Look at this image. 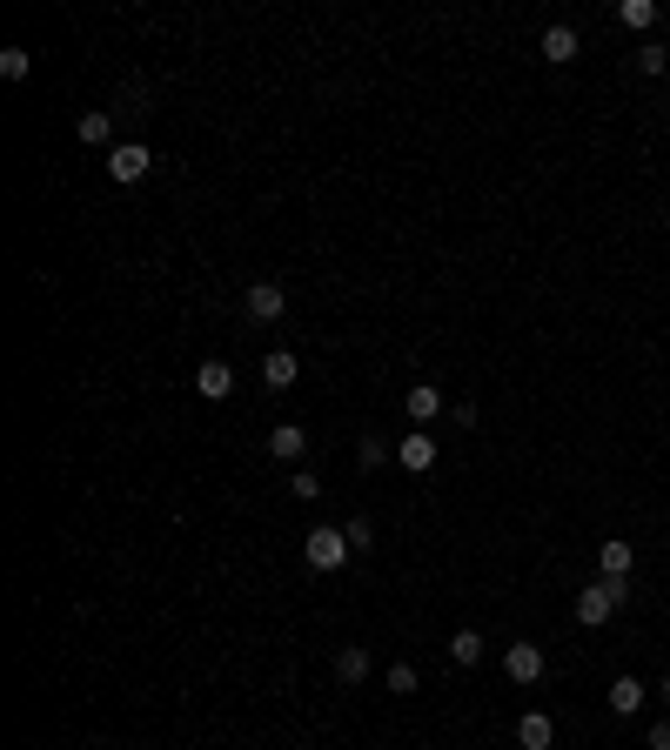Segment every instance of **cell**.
<instances>
[{
    "label": "cell",
    "instance_id": "7",
    "mask_svg": "<svg viewBox=\"0 0 670 750\" xmlns=\"http://www.w3.org/2000/svg\"><path fill=\"white\" fill-rule=\"evenodd\" d=\"M597 570H603V576H617V583H630V570H637V550H630L624 536H603V550H597Z\"/></svg>",
    "mask_w": 670,
    "mask_h": 750
},
{
    "label": "cell",
    "instance_id": "4",
    "mask_svg": "<svg viewBox=\"0 0 670 750\" xmlns=\"http://www.w3.org/2000/svg\"><path fill=\"white\" fill-rule=\"evenodd\" d=\"M503 670H510V684H543V670H550V663H543L536 643H510V650H503Z\"/></svg>",
    "mask_w": 670,
    "mask_h": 750
},
{
    "label": "cell",
    "instance_id": "19",
    "mask_svg": "<svg viewBox=\"0 0 670 750\" xmlns=\"http://www.w3.org/2000/svg\"><path fill=\"white\" fill-rule=\"evenodd\" d=\"M617 21L644 34V27H657V7H650V0H624V7H617Z\"/></svg>",
    "mask_w": 670,
    "mask_h": 750
},
{
    "label": "cell",
    "instance_id": "17",
    "mask_svg": "<svg viewBox=\"0 0 670 750\" xmlns=\"http://www.w3.org/2000/svg\"><path fill=\"white\" fill-rule=\"evenodd\" d=\"M449 663L476 670V663H483V637H476V630H456V637H449Z\"/></svg>",
    "mask_w": 670,
    "mask_h": 750
},
{
    "label": "cell",
    "instance_id": "23",
    "mask_svg": "<svg viewBox=\"0 0 670 750\" xmlns=\"http://www.w3.org/2000/svg\"><path fill=\"white\" fill-rule=\"evenodd\" d=\"M289 496H302V503H315V496H322V483H315L309 469H295V476H289Z\"/></svg>",
    "mask_w": 670,
    "mask_h": 750
},
{
    "label": "cell",
    "instance_id": "12",
    "mask_svg": "<svg viewBox=\"0 0 670 750\" xmlns=\"http://www.w3.org/2000/svg\"><path fill=\"white\" fill-rule=\"evenodd\" d=\"M268 449H275L282 463H295V456L309 449V429H302V422H275V429H268Z\"/></svg>",
    "mask_w": 670,
    "mask_h": 750
},
{
    "label": "cell",
    "instance_id": "25",
    "mask_svg": "<svg viewBox=\"0 0 670 750\" xmlns=\"http://www.w3.org/2000/svg\"><path fill=\"white\" fill-rule=\"evenodd\" d=\"M650 750H670V717L664 724H650Z\"/></svg>",
    "mask_w": 670,
    "mask_h": 750
},
{
    "label": "cell",
    "instance_id": "11",
    "mask_svg": "<svg viewBox=\"0 0 670 750\" xmlns=\"http://www.w3.org/2000/svg\"><path fill=\"white\" fill-rule=\"evenodd\" d=\"M603 704L617 710V717H637V710H644L650 697H644V684H637V677H617V684L603 690Z\"/></svg>",
    "mask_w": 670,
    "mask_h": 750
},
{
    "label": "cell",
    "instance_id": "14",
    "mask_svg": "<svg viewBox=\"0 0 670 750\" xmlns=\"http://www.w3.org/2000/svg\"><path fill=\"white\" fill-rule=\"evenodd\" d=\"M436 416H443V396H436L429 382H416V389H409V422L423 429V422H436Z\"/></svg>",
    "mask_w": 670,
    "mask_h": 750
},
{
    "label": "cell",
    "instance_id": "13",
    "mask_svg": "<svg viewBox=\"0 0 670 750\" xmlns=\"http://www.w3.org/2000/svg\"><path fill=\"white\" fill-rule=\"evenodd\" d=\"M335 677H342V684H362V677H369V643H349V650H335Z\"/></svg>",
    "mask_w": 670,
    "mask_h": 750
},
{
    "label": "cell",
    "instance_id": "24",
    "mask_svg": "<svg viewBox=\"0 0 670 750\" xmlns=\"http://www.w3.org/2000/svg\"><path fill=\"white\" fill-rule=\"evenodd\" d=\"M342 530H349V550H362V556H369V543H376V530H369L362 516H356V523H342Z\"/></svg>",
    "mask_w": 670,
    "mask_h": 750
},
{
    "label": "cell",
    "instance_id": "8",
    "mask_svg": "<svg viewBox=\"0 0 670 750\" xmlns=\"http://www.w3.org/2000/svg\"><path fill=\"white\" fill-rule=\"evenodd\" d=\"M543 61H550V67H570V61H577V27H543Z\"/></svg>",
    "mask_w": 670,
    "mask_h": 750
},
{
    "label": "cell",
    "instance_id": "21",
    "mask_svg": "<svg viewBox=\"0 0 670 750\" xmlns=\"http://www.w3.org/2000/svg\"><path fill=\"white\" fill-rule=\"evenodd\" d=\"M356 463H362V469H382V463H389V442H376V436H362V449H356Z\"/></svg>",
    "mask_w": 670,
    "mask_h": 750
},
{
    "label": "cell",
    "instance_id": "20",
    "mask_svg": "<svg viewBox=\"0 0 670 750\" xmlns=\"http://www.w3.org/2000/svg\"><path fill=\"white\" fill-rule=\"evenodd\" d=\"M637 67H644V74H664V67H670V47H664V41H644V47H637Z\"/></svg>",
    "mask_w": 670,
    "mask_h": 750
},
{
    "label": "cell",
    "instance_id": "18",
    "mask_svg": "<svg viewBox=\"0 0 670 750\" xmlns=\"http://www.w3.org/2000/svg\"><path fill=\"white\" fill-rule=\"evenodd\" d=\"M0 74H7V81H27V74H34V54H27V47H0Z\"/></svg>",
    "mask_w": 670,
    "mask_h": 750
},
{
    "label": "cell",
    "instance_id": "9",
    "mask_svg": "<svg viewBox=\"0 0 670 750\" xmlns=\"http://www.w3.org/2000/svg\"><path fill=\"white\" fill-rule=\"evenodd\" d=\"M195 389H201L208 402L235 396V369H228V362H201V369H195Z\"/></svg>",
    "mask_w": 670,
    "mask_h": 750
},
{
    "label": "cell",
    "instance_id": "2",
    "mask_svg": "<svg viewBox=\"0 0 670 750\" xmlns=\"http://www.w3.org/2000/svg\"><path fill=\"white\" fill-rule=\"evenodd\" d=\"M349 563V530H309V570H342Z\"/></svg>",
    "mask_w": 670,
    "mask_h": 750
},
{
    "label": "cell",
    "instance_id": "10",
    "mask_svg": "<svg viewBox=\"0 0 670 750\" xmlns=\"http://www.w3.org/2000/svg\"><path fill=\"white\" fill-rule=\"evenodd\" d=\"M516 744H523V750H550V744H557V724H550L543 710H523V724H516Z\"/></svg>",
    "mask_w": 670,
    "mask_h": 750
},
{
    "label": "cell",
    "instance_id": "6",
    "mask_svg": "<svg viewBox=\"0 0 670 750\" xmlns=\"http://www.w3.org/2000/svg\"><path fill=\"white\" fill-rule=\"evenodd\" d=\"M148 168H155V155H148L141 141H121V148L108 155V175H114V181H141Z\"/></svg>",
    "mask_w": 670,
    "mask_h": 750
},
{
    "label": "cell",
    "instance_id": "1",
    "mask_svg": "<svg viewBox=\"0 0 670 750\" xmlns=\"http://www.w3.org/2000/svg\"><path fill=\"white\" fill-rule=\"evenodd\" d=\"M617 603H630V583H617V576H597L590 590H577V623H583V630H603V623L617 617Z\"/></svg>",
    "mask_w": 670,
    "mask_h": 750
},
{
    "label": "cell",
    "instance_id": "16",
    "mask_svg": "<svg viewBox=\"0 0 670 750\" xmlns=\"http://www.w3.org/2000/svg\"><path fill=\"white\" fill-rule=\"evenodd\" d=\"M262 382H268V389H295V355L275 349V355L262 362Z\"/></svg>",
    "mask_w": 670,
    "mask_h": 750
},
{
    "label": "cell",
    "instance_id": "5",
    "mask_svg": "<svg viewBox=\"0 0 670 750\" xmlns=\"http://www.w3.org/2000/svg\"><path fill=\"white\" fill-rule=\"evenodd\" d=\"M396 463L409 469V476H429V469H436V436L409 429V436H402V449H396Z\"/></svg>",
    "mask_w": 670,
    "mask_h": 750
},
{
    "label": "cell",
    "instance_id": "3",
    "mask_svg": "<svg viewBox=\"0 0 670 750\" xmlns=\"http://www.w3.org/2000/svg\"><path fill=\"white\" fill-rule=\"evenodd\" d=\"M242 309H248V322H282L289 295H282V282H255V288L242 295Z\"/></svg>",
    "mask_w": 670,
    "mask_h": 750
},
{
    "label": "cell",
    "instance_id": "22",
    "mask_svg": "<svg viewBox=\"0 0 670 750\" xmlns=\"http://www.w3.org/2000/svg\"><path fill=\"white\" fill-rule=\"evenodd\" d=\"M389 690L409 697V690H416V663H389Z\"/></svg>",
    "mask_w": 670,
    "mask_h": 750
},
{
    "label": "cell",
    "instance_id": "15",
    "mask_svg": "<svg viewBox=\"0 0 670 750\" xmlns=\"http://www.w3.org/2000/svg\"><path fill=\"white\" fill-rule=\"evenodd\" d=\"M74 134H81L88 148H108V141H114V121H108V114H101V108H88V114H81V121H74Z\"/></svg>",
    "mask_w": 670,
    "mask_h": 750
}]
</instances>
